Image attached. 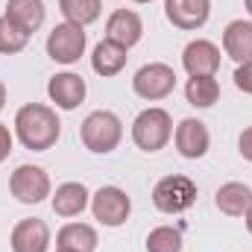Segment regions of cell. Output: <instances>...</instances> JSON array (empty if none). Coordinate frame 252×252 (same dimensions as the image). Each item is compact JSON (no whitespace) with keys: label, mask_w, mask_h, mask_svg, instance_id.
Wrapping results in <instances>:
<instances>
[{"label":"cell","mask_w":252,"mask_h":252,"mask_svg":"<svg viewBox=\"0 0 252 252\" xmlns=\"http://www.w3.org/2000/svg\"><path fill=\"white\" fill-rule=\"evenodd\" d=\"M85 44H88L85 27L64 21V24H56L47 35V56L59 64H76L85 56Z\"/></svg>","instance_id":"8"},{"label":"cell","mask_w":252,"mask_h":252,"mask_svg":"<svg viewBox=\"0 0 252 252\" xmlns=\"http://www.w3.org/2000/svg\"><path fill=\"white\" fill-rule=\"evenodd\" d=\"M56 252H70V250H56Z\"/></svg>","instance_id":"32"},{"label":"cell","mask_w":252,"mask_h":252,"mask_svg":"<svg viewBox=\"0 0 252 252\" xmlns=\"http://www.w3.org/2000/svg\"><path fill=\"white\" fill-rule=\"evenodd\" d=\"M91 214L100 226L106 229H118L124 226L132 214V199L124 188L118 185H103L97 193H91Z\"/></svg>","instance_id":"6"},{"label":"cell","mask_w":252,"mask_h":252,"mask_svg":"<svg viewBox=\"0 0 252 252\" xmlns=\"http://www.w3.org/2000/svg\"><path fill=\"white\" fill-rule=\"evenodd\" d=\"M141 35H144V21H141L138 12H132V9H115L109 15V21H106V38L109 41L132 50L141 41Z\"/></svg>","instance_id":"14"},{"label":"cell","mask_w":252,"mask_h":252,"mask_svg":"<svg viewBox=\"0 0 252 252\" xmlns=\"http://www.w3.org/2000/svg\"><path fill=\"white\" fill-rule=\"evenodd\" d=\"M220 47L208 38H193L182 50V67L188 76H214L220 70Z\"/></svg>","instance_id":"12"},{"label":"cell","mask_w":252,"mask_h":252,"mask_svg":"<svg viewBox=\"0 0 252 252\" xmlns=\"http://www.w3.org/2000/svg\"><path fill=\"white\" fill-rule=\"evenodd\" d=\"M223 53L232 62H252V21H232L223 30Z\"/></svg>","instance_id":"16"},{"label":"cell","mask_w":252,"mask_h":252,"mask_svg":"<svg viewBox=\"0 0 252 252\" xmlns=\"http://www.w3.org/2000/svg\"><path fill=\"white\" fill-rule=\"evenodd\" d=\"M185 100L193 109H211L220 100V82L214 76H190L185 85Z\"/></svg>","instance_id":"21"},{"label":"cell","mask_w":252,"mask_h":252,"mask_svg":"<svg viewBox=\"0 0 252 252\" xmlns=\"http://www.w3.org/2000/svg\"><path fill=\"white\" fill-rule=\"evenodd\" d=\"M164 15L176 30L196 32L211 18V0H164Z\"/></svg>","instance_id":"11"},{"label":"cell","mask_w":252,"mask_h":252,"mask_svg":"<svg viewBox=\"0 0 252 252\" xmlns=\"http://www.w3.org/2000/svg\"><path fill=\"white\" fill-rule=\"evenodd\" d=\"M9 190H12V196L18 202L38 205V202H44L53 193V185H50V176H47L44 167H38V164H21L9 176Z\"/></svg>","instance_id":"7"},{"label":"cell","mask_w":252,"mask_h":252,"mask_svg":"<svg viewBox=\"0 0 252 252\" xmlns=\"http://www.w3.org/2000/svg\"><path fill=\"white\" fill-rule=\"evenodd\" d=\"M173 144H176V153H179L182 158L196 161V158H202V156L208 153V147H211V132H208V126L202 124V121L185 118V121H179V126L173 129Z\"/></svg>","instance_id":"10"},{"label":"cell","mask_w":252,"mask_h":252,"mask_svg":"<svg viewBox=\"0 0 252 252\" xmlns=\"http://www.w3.org/2000/svg\"><path fill=\"white\" fill-rule=\"evenodd\" d=\"M3 106H6V85H3V79H0V112H3Z\"/></svg>","instance_id":"29"},{"label":"cell","mask_w":252,"mask_h":252,"mask_svg":"<svg viewBox=\"0 0 252 252\" xmlns=\"http://www.w3.org/2000/svg\"><path fill=\"white\" fill-rule=\"evenodd\" d=\"M59 12L64 15L67 24L88 27V24H94L100 18L103 0H59Z\"/></svg>","instance_id":"22"},{"label":"cell","mask_w":252,"mask_h":252,"mask_svg":"<svg viewBox=\"0 0 252 252\" xmlns=\"http://www.w3.org/2000/svg\"><path fill=\"white\" fill-rule=\"evenodd\" d=\"M147 252H182V232L173 226H156L147 235Z\"/></svg>","instance_id":"24"},{"label":"cell","mask_w":252,"mask_h":252,"mask_svg":"<svg viewBox=\"0 0 252 252\" xmlns=\"http://www.w3.org/2000/svg\"><path fill=\"white\" fill-rule=\"evenodd\" d=\"M79 138H82V144H85L88 153L109 156V153H115V150L121 147V141H124V124H121V118H118L115 112L97 109V112H91V115L82 121Z\"/></svg>","instance_id":"2"},{"label":"cell","mask_w":252,"mask_h":252,"mask_svg":"<svg viewBox=\"0 0 252 252\" xmlns=\"http://www.w3.org/2000/svg\"><path fill=\"white\" fill-rule=\"evenodd\" d=\"M247 3V12H250V18H252V0H244Z\"/></svg>","instance_id":"30"},{"label":"cell","mask_w":252,"mask_h":252,"mask_svg":"<svg viewBox=\"0 0 252 252\" xmlns=\"http://www.w3.org/2000/svg\"><path fill=\"white\" fill-rule=\"evenodd\" d=\"M27 44H30V32L21 30L12 18L0 15V53H3V56H15V53H21Z\"/></svg>","instance_id":"23"},{"label":"cell","mask_w":252,"mask_h":252,"mask_svg":"<svg viewBox=\"0 0 252 252\" xmlns=\"http://www.w3.org/2000/svg\"><path fill=\"white\" fill-rule=\"evenodd\" d=\"M129 3H153V0H129Z\"/></svg>","instance_id":"31"},{"label":"cell","mask_w":252,"mask_h":252,"mask_svg":"<svg viewBox=\"0 0 252 252\" xmlns=\"http://www.w3.org/2000/svg\"><path fill=\"white\" fill-rule=\"evenodd\" d=\"M238 153H241L247 161H252V126H247V129L241 132V138H238Z\"/></svg>","instance_id":"27"},{"label":"cell","mask_w":252,"mask_h":252,"mask_svg":"<svg viewBox=\"0 0 252 252\" xmlns=\"http://www.w3.org/2000/svg\"><path fill=\"white\" fill-rule=\"evenodd\" d=\"M244 223H247V229H250V235H252V205L247 208V214H244Z\"/></svg>","instance_id":"28"},{"label":"cell","mask_w":252,"mask_h":252,"mask_svg":"<svg viewBox=\"0 0 252 252\" xmlns=\"http://www.w3.org/2000/svg\"><path fill=\"white\" fill-rule=\"evenodd\" d=\"M85 94H88V85H85V79H82L79 73H73V70L53 73L50 82H47V97H50V103H56V109H62V112H73L76 106H82Z\"/></svg>","instance_id":"9"},{"label":"cell","mask_w":252,"mask_h":252,"mask_svg":"<svg viewBox=\"0 0 252 252\" xmlns=\"http://www.w3.org/2000/svg\"><path fill=\"white\" fill-rule=\"evenodd\" d=\"M214 202H217L220 214H226V217H244L247 208L252 205V188L244 185V182H226V185L217 188Z\"/></svg>","instance_id":"19"},{"label":"cell","mask_w":252,"mask_h":252,"mask_svg":"<svg viewBox=\"0 0 252 252\" xmlns=\"http://www.w3.org/2000/svg\"><path fill=\"white\" fill-rule=\"evenodd\" d=\"M126 53H129L126 47L115 44V41H109V38H103V41L91 50V67H94V73L103 76V79L118 76V73L126 67V59H129Z\"/></svg>","instance_id":"17"},{"label":"cell","mask_w":252,"mask_h":252,"mask_svg":"<svg viewBox=\"0 0 252 252\" xmlns=\"http://www.w3.org/2000/svg\"><path fill=\"white\" fill-rule=\"evenodd\" d=\"M6 18H12L21 30H27L30 35L38 32L44 27V18H47V9H44V0H6Z\"/></svg>","instance_id":"18"},{"label":"cell","mask_w":252,"mask_h":252,"mask_svg":"<svg viewBox=\"0 0 252 252\" xmlns=\"http://www.w3.org/2000/svg\"><path fill=\"white\" fill-rule=\"evenodd\" d=\"M50 205L59 217H79L91 205V193L82 182H62L59 188L50 193Z\"/></svg>","instance_id":"15"},{"label":"cell","mask_w":252,"mask_h":252,"mask_svg":"<svg viewBox=\"0 0 252 252\" xmlns=\"http://www.w3.org/2000/svg\"><path fill=\"white\" fill-rule=\"evenodd\" d=\"M62 135V121L56 115V109L44 106V103H27L18 109L15 115V138L21 141L24 150L32 153H47L50 147H56Z\"/></svg>","instance_id":"1"},{"label":"cell","mask_w":252,"mask_h":252,"mask_svg":"<svg viewBox=\"0 0 252 252\" xmlns=\"http://www.w3.org/2000/svg\"><path fill=\"white\" fill-rule=\"evenodd\" d=\"M12 144H15V135L9 132V126L0 124V164L9 158V153H12Z\"/></svg>","instance_id":"26"},{"label":"cell","mask_w":252,"mask_h":252,"mask_svg":"<svg viewBox=\"0 0 252 252\" xmlns=\"http://www.w3.org/2000/svg\"><path fill=\"white\" fill-rule=\"evenodd\" d=\"M100 244L97 229L88 223H64L56 235V250H70V252H94Z\"/></svg>","instance_id":"20"},{"label":"cell","mask_w":252,"mask_h":252,"mask_svg":"<svg viewBox=\"0 0 252 252\" xmlns=\"http://www.w3.org/2000/svg\"><path fill=\"white\" fill-rule=\"evenodd\" d=\"M235 85H238V91L252 94V62H244L235 67Z\"/></svg>","instance_id":"25"},{"label":"cell","mask_w":252,"mask_h":252,"mask_svg":"<svg viewBox=\"0 0 252 252\" xmlns=\"http://www.w3.org/2000/svg\"><path fill=\"white\" fill-rule=\"evenodd\" d=\"M12 252H47L50 250V226L41 217L18 220L9 235Z\"/></svg>","instance_id":"13"},{"label":"cell","mask_w":252,"mask_h":252,"mask_svg":"<svg viewBox=\"0 0 252 252\" xmlns=\"http://www.w3.org/2000/svg\"><path fill=\"white\" fill-rule=\"evenodd\" d=\"M170 138H173V118L161 106H150L132 121V141L144 153L164 150L170 144Z\"/></svg>","instance_id":"3"},{"label":"cell","mask_w":252,"mask_h":252,"mask_svg":"<svg viewBox=\"0 0 252 252\" xmlns=\"http://www.w3.org/2000/svg\"><path fill=\"white\" fill-rule=\"evenodd\" d=\"M193 202H196V185L182 173H170L158 179L153 188V205L161 214H185Z\"/></svg>","instance_id":"4"},{"label":"cell","mask_w":252,"mask_h":252,"mask_svg":"<svg viewBox=\"0 0 252 252\" xmlns=\"http://www.w3.org/2000/svg\"><path fill=\"white\" fill-rule=\"evenodd\" d=\"M173 88H176V70L164 62L144 64V67H138L135 76H132V91H135L141 100H147V103H158V100L170 97Z\"/></svg>","instance_id":"5"}]
</instances>
